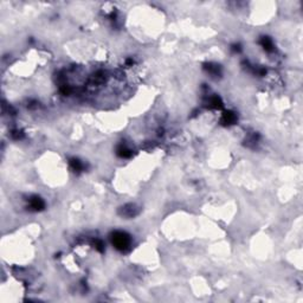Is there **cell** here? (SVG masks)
<instances>
[{
	"label": "cell",
	"mask_w": 303,
	"mask_h": 303,
	"mask_svg": "<svg viewBox=\"0 0 303 303\" xmlns=\"http://www.w3.org/2000/svg\"><path fill=\"white\" fill-rule=\"evenodd\" d=\"M113 244L118 250L126 251L130 246V238L125 232H115L113 235Z\"/></svg>",
	"instance_id": "6da1fadb"
},
{
	"label": "cell",
	"mask_w": 303,
	"mask_h": 303,
	"mask_svg": "<svg viewBox=\"0 0 303 303\" xmlns=\"http://www.w3.org/2000/svg\"><path fill=\"white\" fill-rule=\"evenodd\" d=\"M235 120H236V116L232 114V113H225L224 114V116H223V122L224 123H226V125H231V123H233L235 122Z\"/></svg>",
	"instance_id": "3957f363"
},
{
	"label": "cell",
	"mask_w": 303,
	"mask_h": 303,
	"mask_svg": "<svg viewBox=\"0 0 303 303\" xmlns=\"http://www.w3.org/2000/svg\"><path fill=\"white\" fill-rule=\"evenodd\" d=\"M118 155H121V156H123V158H128V156H130V151L129 149H127L125 147H121V148H118Z\"/></svg>",
	"instance_id": "5b68a950"
},
{
	"label": "cell",
	"mask_w": 303,
	"mask_h": 303,
	"mask_svg": "<svg viewBox=\"0 0 303 303\" xmlns=\"http://www.w3.org/2000/svg\"><path fill=\"white\" fill-rule=\"evenodd\" d=\"M71 166H72V168L75 169V171H77V172L82 169V163H81L78 160H76V159H72V160H71Z\"/></svg>",
	"instance_id": "8992f818"
},
{
	"label": "cell",
	"mask_w": 303,
	"mask_h": 303,
	"mask_svg": "<svg viewBox=\"0 0 303 303\" xmlns=\"http://www.w3.org/2000/svg\"><path fill=\"white\" fill-rule=\"evenodd\" d=\"M31 207L33 209V210L38 211V210H43L44 209V201H43L40 198H33L32 200H31Z\"/></svg>",
	"instance_id": "7a4b0ae2"
},
{
	"label": "cell",
	"mask_w": 303,
	"mask_h": 303,
	"mask_svg": "<svg viewBox=\"0 0 303 303\" xmlns=\"http://www.w3.org/2000/svg\"><path fill=\"white\" fill-rule=\"evenodd\" d=\"M262 45H263V48L265 49V50L270 51L272 49V42L270 40L268 37H264L263 39H262Z\"/></svg>",
	"instance_id": "277c9868"
}]
</instances>
